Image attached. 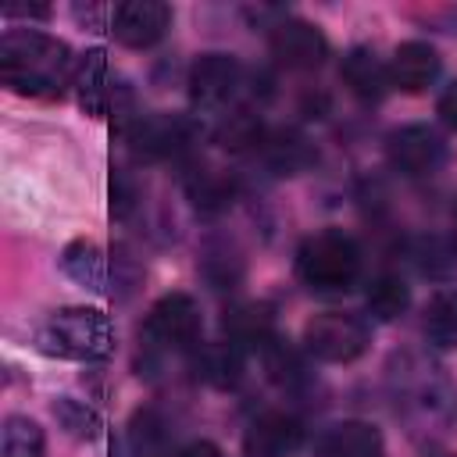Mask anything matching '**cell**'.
<instances>
[{"label": "cell", "mask_w": 457, "mask_h": 457, "mask_svg": "<svg viewBox=\"0 0 457 457\" xmlns=\"http://www.w3.org/2000/svg\"><path fill=\"white\" fill-rule=\"evenodd\" d=\"M368 314L378 318V321H396L407 307H411V286L400 278V275H378L371 286H368Z\"/></svg>", "instance_id": "obj_21"}, {"label": "cell", "mask_w": 457, "mask_h": 457, "mask_svg": "<svg viewBox=\"0 0 457 457\" xmlns=\"http://www.w3.org/2000/svg\"><path fill=\"white\" fill-rule=\"evenodd\" d=\"M193 371H196V378H204L214 389H236L239 378H243V350L236 343H207V346H196Z\"/></svg>", "instance_id": "obj_16"}, {"label": "cell", "mask_w": 457, "mask_h": 457, "mask_svg": "<svg viewBox=\"0 0 457 457\" xmlns=\"http://www.w3.org/2000/svg\"><path fill=\"white\" fill-rule=\"evenodd\" d=\"M436 114H439V121H443L446 129L457 132V82H450V86L443 89V96H439V104H436Z\"/></svg>", "instance_id": "obj_28"}, {"label": "cell", "mask_w": 457, "mask_h": 457, "mask_svg": "<svg viewBox=\"0 0 457 457\" xmlns=\"http://www.w3.org/2000/svg\"><path fill=\"white\" fill-rule=\"evenodd\" d=\"M54 414H57V421H61L71 436H79V439H96V436H100V418H96L86 403H79V400H71V396H61V400L54 403Z\"/></svg>", "instance_id": "obj_26"}, {"label": "cell", "mask_w": 457, "mask_h": 457, "mask_svg": "<svg viewBox=\"0 0 457 457\" xmlns=\"http://www.w3.org/2000/svg\"><path fill=\"white\" fill-rule=\"evenodd\" d=\"M171 29V7L161 0H125L111 14V32L121 46L146 50Z\"/></svg>", "instance_id": "obj_10"}, {"label": "cell", "mask_w": 457, "mask_h": 457, "mask_svg": "<svg viewBox=\"0 0 457 457\" xmlns=\"http://www.w3.org/2000/svg\"><path fill=\"white\" fill-rule=\"evenodd\" d=\"M179 457H228V453L218 443H211V439H193L189 446L179 450Z\"/></svg>", "instance_id": "obj_29"}, {"label": "cell", "mask_w": 457, "mask_h": 457, "mask_svg": "<svg viewBox=\"0 0 457 457\" xmlns=\"http://www.w3.org/2000/svg\"><path fill=\"white\" fill-rule=\"evenodd\" d=\"M296 275L314 293H343L361 275V250L339 228L314 232L296 250Z\"/></svg>", "instance_id": "obj_3"}, {"label": "cell", "mask_w": 457, "mask_h": 457, "mask_svg": "<svg viewBox=\"0 0 457 457\" xmlns=\"http://www.w3.org/2000/svg\"><path fill=\"white\" fill-rule=\"evenodd\" d=\"M386 157L396 171L421 179L446 164V139L432 125H400L386 139Z\"/></svg>", "instance_id": "obj_7"}, {"label": "cell", "mask_w": 457, "mask_h": 457, "mask_svg": "<svg viewBox=\"0 0 457 457\" xmlns=\"http://www.w3.org/2000/svg\"><path fill=\"white\" fill-rule=\"evenodd\" d=\"M189 100L196 111H221L243 86V64L232 54H200L189 68Z\"/></svg>", "instance_id": "obj_6"}, {"label": "cell", "mask_w": 457, "mask_h": 457, "mask_svg": "<svg viewBox=\"0 0 457 457\" xmlns=\"http://www.w3.org/2000/svg\"><path fill=\"white\" fill-rule=\"evenodd\" d=\"M193 136H196V125L182 114H143L125 129V143L132 146V154L146 161L175 157L193 143Z\"/></svg>", "instance_id": "obj_8"}, {"label": "cell", "mask_w": 457, "mask_h": 457, "mask_svg": "<svg viewBox=\"0 0 457 457\" xmlns=\"http://www.w3.org/2000/svg\"><path fill=\"white\" fill-rule=\"evenodd\" d=\"M61 268H64L68 278H75L82 289H93V293H100L104 282H107V261H104V250L93 239L68 243L64 253H61Z\"/></svg>", "instance_id": "obj_20"}, {"label": "cell", "mask_w": 457, "mask_h": 457, "mask_svg": "<svg viewBox=\"0 0 457 457\" xmlns=\"http://www.w3.org/2000/svg\"><path fill=\"white\" fill-rule=\"evenodd\" d=\"M214 139L221 143V150H228V154H243V150L264 146V125H261L257 114H250V111H236V114H228V118L218 125Z\"/></svg>", "instance_id": "obj_24"}, {"label": "cell", "mask_w": 457, "mask_h": 457, "mask_svg": "<svg viewBox=\"0 0 457 457\" xmlns=\"http://www.w3.org/2000/svg\"><path fill=\"white\" fill-rule=\"evenodd\" d=\"M264 161L275 175H296L314 161V146L296 129H278L264 136Z\"/></svg>", "instance_id": "obj_19"}, {"label": "cell", "mask_w": 457, "mask_h": 457, "mask_svg": "<svg viewBox=\"0 0 457 457\" xmlns=\"http://www.w3.org/2000/svg\"><path fill=\"white\" fill-rule=\"evenodd\" d=\"M111 207H114V214L118 218H125L129 211H132V204H136V189H132V182H129V175L125 171H114V179H111Z\"/></svg>", "instance_id": "obj_27"}, {"label": "cell", "mask_w": 457, "mask_h": 457, "mask_svg": "<svg viewBox=\"0 0 457 457\" xmlns=\"http://www.w3.org/2000/svg\"><path fill=\"white\" fill-rule=\"evenodd\" d=\"M339 79H343L346 89H350L357 100H364V104L382 100V96L389 93V86H393V82H389V64H382L378 54L368 50V46L346 50V57H343V64H339Z\"/></svg>", "instance_id": "obj_14"}, {"label": "cell", "mask_w": 457, "mask_h": 457, "mask_svg": "<svg viewBox=\"0 0 457 457\" xmlns=\"http://www.w3.org/2000/svg\"><path fill=\"white\" fill-rule=\"evenodd\" d=\"M450 246H453V253H457V204H453V211H450Z\"/></svg>", "instance_id": "obj_31"}, {"label": "cell", "mask_w": 457, "mask_h": 457, "mask_svg": "<svg viewBox=\"0 0 457 457\" xmlns=\"http://www.w3.org/2000/svg\"><path fill=\"white\" fill-rule=\"evenodd\" d=\"M371 343V328L364 318L346 311H321L303 325V350L325 364H350Z\"/></svg>", "instance_id": "obj_4"}, {"label": "cell", "mask_w": 457, "mask_h": 457, "mask_svg": "<svg viewBox=\"0 0 457 457\" xmlns=\"http://www.w3.org/2000/svg\"><path fill=\"white\" fill-rule=\"evenodd\" d=\"M186 196L193 200V207L207 218L228 211L232 196H236V186L225 171H214V168H189L186 171Z\"/></svg>", "instance_id": "obj_17"}, {"label": "cell", "mask_w": 457, "mask_h": 457, "mask_svg": "<svg viewBox=\"0 0 457 457\" xmlns=\"http://www.w3.org/2000/svg\"><path fill=\"white\" fill-rule=\"evenodd\" d=\"M303 425L286 411H264L243 432V457H296Z\"/></svg>", "instance_id": "obj_11"}, {"label": "cell", "mask_w": 457, "mask_h": 457, "mask_svg": "<svg viewBox=\"0 0 457 457\" xmlns=\"http://www.w3.org/2000/svg\"><path fill=\"white\" fill-rule=\"evenodd\" d=\"M204 332L200 303L189 293H168L150 307L146 336L164 350H196Z\"/></svg>", "instance_id": "obj_5"}, {"label": "cell", "mask_w": 457, "mask_h": 457, "mask_svg": "<svg viewBox=\"0 0 457 457\" xmlns=\"http://www.w3.org/2000/svg\"><path fill=\"white\" fill-rule=\"evenodd\" d=\"M75 79V57L64 39L39 29H7L0 36V82L21 96H61Z\"/></svg>", "instance_id": "obj_1"}, {"label": "cell", "mask_w": 457, "mask_h": 457, "mask_svg": "<svg viewBox=\"0 0 457 457\" xmlns=\"http://www.w3.org/2000/svg\"><path fill=\"white\" fill-rule=\"evenodd\" d=\"M36 350L64 361H104L114 353V325L96 307H61L36 328Z\"/></svg>", "instance_id": "obj_2"}, {"label": "cell", "mask_w": 457, "mask_h": 457, "mask_svg": "<svg viewBox=\"0 0 457 457\" xmlns=\"http://www.w3.org/2000/svg\"><path fill=\"white\" fill-rule=\"evenodd\" d=\"M43 428L25 414H7L0 428V457H43Z\"/></svg>", "instance_id": "obj_22"}, {"label": "cell", "mask_w": 457, "mask_h": 457, "mask_svg": "<svg viewBox=\"0 0 457 457\" xmlns=\"http://www.w3.org/2000/svg\"><path fill=\"white\" fill-rule=\"evenodd\" d=\"M71 86L79 89V104L86 107V114L93 118H104L111 111H118V86H114V75L107 68V57L104 50H86L75 64V79Z\"/></svg>", "instance_id": "obj_13"}, {"label": "cell", "mask_w": 457, "mask_h": 457, "mask_svg": "<svg viewBox=\"0 0 457 457\" xmlns=\"http://www.w3.org/2000/svg\"><path fill=\"white\" fill-rule=\"evenodd\" d=\"M318 457H382V432L371 421H339L318 439Z\"/></svg>", "instance_id": "obj_15"}, {"label": "cell", "mask_w": 457, "mask_h": 457, "mask_svg": "<svg viewBox=\"0 0 457 457\" xmlns=\"http://www.w3.org/2000/svg\"><path fill=\"white\" fill-rule=\"evenodd\" d=\"M439 68H443V57L432 43L425 39H407L393 50V61H389V82L403 93H425L436 79H439Z\"/></svg>", "instance_id": "obj_12"}, {"label": "cell", "mask_w": 457, "mask_h": 457, "mask_svg": "<svg viewBox=\"0 0 457 457\" xmlns=\"http://www.w3.org/2000/svg\"><path fill=\"white\" fill-rule=\"evenodd\" d=\"M225 332H228V343L236 346H264L275 339V328H271V311L264 303H236L225 311L221 318Z\"/></svg>", "instance_id": "obj_18"}, {"label": "cell", "mask_w": 457, "mask_h": 457, "mask_svg": "<svg viewBox=\"0 0 457 457\" xmlns=\"http://www.w3.org/2000/svg\"><path fill=\"white\" fill-rule=\"evenodd\" d=\"M261 353H264V368H268V375H271L278 386L293 389L296 382H303V378H307L300 353H296L293 346H286L278 336H275L271 343H264V346H261Z\"/></svg>", "instance_id": "obj_25"}, {"label": "cell", "mask_w": 457, "mask_h": 457, "mask_svg": "<svg viewBox=\"0 0 457 457\" xmlns=\"http://www.w3.org/2000/svg\"><path fill=\"white\" fill-rule=\"evenodd\" d=\"M425 339L439 350L457 346V293H436L425 307Z\"/></svg>", "instance_id": "obj_23"}, {"label": "cell", "mask_w": 457, "mask_h": 457, "mask_svg": "<svg viewBox=\"0 0 457 457\" xmlns=\"http://www.w3.org/2000/svg\"><path fill=\"white\" fill-rule=\"evenodd\" d=\"M271 57L282 64V68H293V71H311L318 64H325L328 57V39L318 25L303 21V18H282L271 25Z\"/></svg>", "instance_id": "obj_9"}, {"label": "cell", "mask_w": 457, "mask_h": 457, "mask_svg": "<svg viewBox=\"0 0 457 457\" xmlns=\"http://www.w3.org/2000/svg\"><path fill=\"white\" fill-rule=\"evenodd\" d=\"M50 18L46 4H4V18Z\"/></svg>", "instance_id": "obj_30"}]
</instances>
